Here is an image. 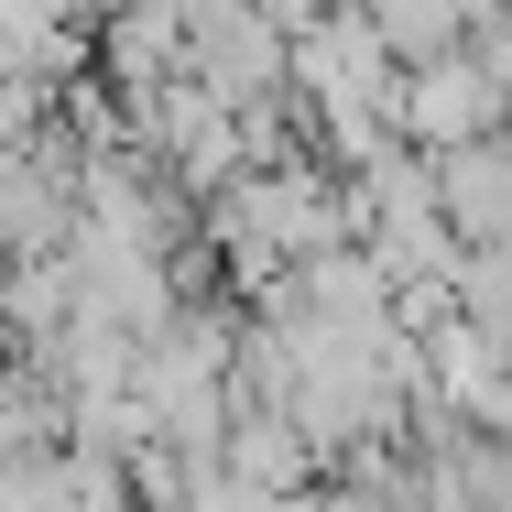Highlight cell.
<instances>
[{
	"label": "cell",
	"instance_id": "cell-3",
	"mask_svg": "<svg viewBox=\"0 0 512 512\" xmlns=\"http://www.w3.org/2000/svg\"><path fill=\"white\" fill-rule=\"evenodd\" d=\"M360 11H371V33H382V55H393V66L447 55V44L469 33V11H458V0H360Z\"/></svg>",
	"mask_w": 512,
	"mask_h": 512
},
{
	"label": "cell",
	"instance_id": "cell-1",
	"mask_svg": "<svg viewBox=\"0 0 512 512\" xmlns=\"http://www.w3.org/2000/svg\"><path fill=\"white\" fill-rule=\"evenodd\" d=\"M414 360H425V404H436V414H458V425H512L502 327H480V316H436Z\"/></svg>",
	"mask_w": 512,
	"mask_h": 512
},
{
	"label": "cell",
	"instance_id": "cell-2",
	"mask_svg": "<svg viewBox=\"0 0 512 512\" xmlns=\"http://www.w3.org/2000/svg\"><path fill=\"white\" fill-rule=\"evenodd\" d=\"M425 186H436V218L458 240H502V142H436L425 153Z\"/></svg>",
	"mask_w": 512,
	"mask_h": 512
},
{
	"label": "cell",
	"instance_id": "cell-4",
	"mask_svg": "<svg viewBox=\"0 0 512 512\" xmlns=\"http://www.w3.org/2000/svg\"><path fill=\"white\" fill-rule=\"evenodd\" d=\"M22 131H44V77L0 44V142H22Z\"/></svg>",
	"mask_w": 512,
	"mask_h": 512
}]
</instances>
